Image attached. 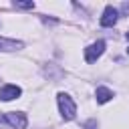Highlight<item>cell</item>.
<instances>
[{"label": "cell", "mask_w": 129, "mask_h": 129, "mask_svg": "<svg viewBox=\"0 0 129 129\" xmlns=\"http://www.w3.org/2000/svg\"><path fill=\"white\" fill-rule=\"evenodd\" d=\"M56 101H58V109H60L62 119H67V121L75 119V115H77V105H75V101H73L69 95H64V93H58Z\"/></svg>", "instance_id": "6da1fadb"}, {"label": "cell", "mask_w": 129, "mask_h": 129, "mask_svg": "<svg viewBox=\"0 0 129 129\" xmlns=\"http://www.w3.org/2000/svg\"><path fill=\"white\" fill-rule=\"evenodd\" d=\"M0 123L10 125L12 129H24V127H26V123H28V119H26V115H24V113L10 111V113H4V115L0 117Z\"/></svg>", "instance_id": "7a4b0ae2"}, {"label": "cell", "mask_w": 129, "mask_h": 129, "mask_svg": "<svg viewBox=\"0 0 129 129\" xmlns=\"http://www.w3.org/2000/svg\"><path fill=\"white\" fill-rule=\"evenodd\" d=\"M103 52H105V42L103 40H97V42H93L91 46L85 48V60L87 62H95Z\"/></svg>", "instance_id": "3957f363"}, {"label": "cell", "mask_w": 129, "mask_h": 129, "mask_svg": "<svg viewBox=\"0 0 129 129\" xmlns=\"http://www.w3.org/2000/svg\"><path fill=\"white\" fill-rule=\"evenodd\" d=\"M20 87H16V85H4L2 89H0V101H12V99H16V97H20Z\"/></svg>", "instance_id": "277c9868"}, {"label": "cell", "mask_w": 129, "mask_h": 129, "mask_svg": "<svg viewBox=\"0 0 129 129\" xmlns=\"http://www.w3.org/2000/svg\"><path fill=\"white\" fill-rule=\"evenodd\" d=\"M117 16H119L117 8L107 6V8L103 10V16H101V26H113V24L117 22Z\"/></svg>", "instance_id": "5b68a950"}, {"label": "cell", "mask_w": 129, "mask_h": 129, "mask_svg": "<svg viewBox=\"0 0 129 129\" xmlns=\"http://www.w3.org/2000/svg\"><path fill=\"white\" fill-rule=\"evenodd\" d=\"M24 44L20 42V40H12V38H4V36H0V50H18V48H22Z\"/></svg>", "instance_id": "8992f818"}, {"label": "cell", "mask_w": 129, "mask_h": 129, "mask_svg": "<svg viewBox=\"0 0 129 129\" xmlns=\"http://www.w3.org/2000/svg\"><path fill=\"white\" fill-rule=\"evenodd\" d=\"M95 99H97V103H107V101L113 99V91L107 89V87H99L95 91Z\"/></svg>", "instance_id": "52a82bcc"}, {"label": "cell", "mask_w": 129, "mask_h": 129, "mask_svg": "<svg viewBox=\"0 0 129 129\" xmlns=\"http://www.w3.org/2000/svg\"><path fill=\"white\" fill-rule=\"evenodd\" d=\"M14 8H34V2H14Z\"/></svg>", "instance_id": "ba28073f"}, {"label": "cell", "mask_w": 129, "mask_h": 129, "mask_svg": "<svg viewBox=\"0 0 129 129\" xmlns=\"http://www.w3.org/2000/svg\"><path fill=\"white\" fill-rule=\"evenodd\" d=\"M95 127H97L95 121H87V123H85V129H95Z\"/></svg>", "instance_id": "9c48e42d"}, {"label": "cell", "mask_w": 129, "mask_h": 129, "mask_svg": "<svg viewBox=\"0 0 129 129\" xmlns=\"http://www.w3.org/2000/svg\"><path fill=\"white\" fill-rule=\"evenodd\" d=\"M127 40H129V32H127Z\"/></svg>", "instance_id": "30bf717a"}, {"label": "cell", "mask_w": 129, "mask_h": 129, "mask_svg": "<svg viewBox=\"0 0 129 129\" xmlns=\"http://www.w3.org/2000/svg\"><path fill=\"white\" fill-rule=\"evenodd\" d=\"M127 52H129V48H127Z\"/></svg>", "instance_id": "8fae6325"}]
</instances>
